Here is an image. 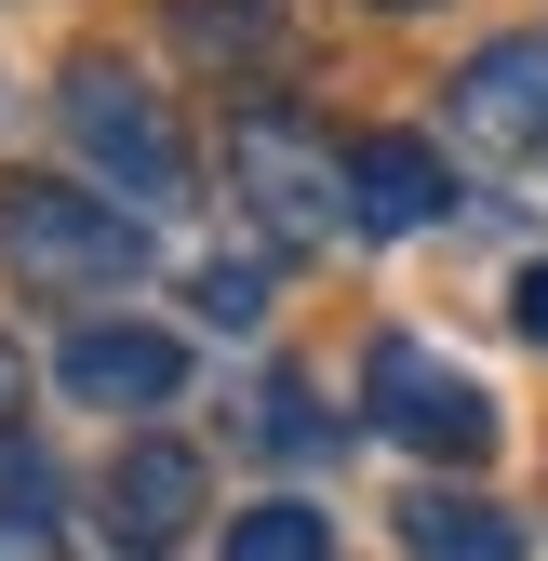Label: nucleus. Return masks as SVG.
Returning <instances> with one entry per match:
<instances>
[{"instance_id": "f257e3e1", "label": "nucleus", "mask_w": 548, "mask_h": 561, "mask_svg": "<svg viewBox=\"0 0 548 561\" xmlns=\"http://www.w3.org/2000/svg\"><path fill=\"white\" fill-rule=\"evenodd\" d=\"M54 121H67V148H81L121 201H148V215L187 201V134H174V107L134 81L121 54H81V67H67V81H54Z\"/></svg>"}, {"instance_id": "f03ea898", "label": "nucleus", "mask_w": 548, "mask_h": 561, "mask_svg": "<svg viewBox=\"0 0 548 561\" xmlns=\"http://www.w3.org/2000/svg\"><path fill=\"white\" fill-rule=\"evenodd\" d=\"M0 267L27 295H107V280L148 267V228L81 201V187H0Z\"/></svg>"}, {"instance_id": "7ed1b4c3", "label": "nucleus", "mask_w": 548, "mask_h": 561, "mask_svg": "<svg viewBox=\"0 0 548 561\" xmlns=\"http://www.w3.org/2000/svg\"><path fill=\"white\" fill-rule=\"evenodd\" d=\"M228 174H241V201H254L267 241H334V228H349V148H321L295 107H241Z\"/></svg>"}, {"instance_id": "20e7f679", "label": "nucleus", "mask_w": 548, "mask_h": 561, "mask_svg": "<svg viewBox=\"0 0 548 561\" xmlns=\"http://www.w3.org/2000/svg\"><path fill=\"white\" fill-rule=\"evenodd\" d=\"M362 388H375V428H388V442H415V455H442V468H482V455H495V401H482V375H455L442 347L375 334Z\"/></svg>"}, {"instance_id": "39448f33", "label": "nucleus", "mask_w": 548, "mask_h": 561, "mask_svg": "<svg viewBox=\"0 0 548 561\" xmlns=\"http://www.w3.org/2000/svg\"><path fill=\"white\" fill-rule=\"evenodd\" d=\"M455 134L482 161H535L548 148V27H509L455 67Z\"/></svg>"}, {"instance_id": "423d86ee", "label": "nucleus", "mask_w": 548, "mask_h": 561, "mask_svg": "<svg viewBox=\"0 0 548 561\" xmlns=\"http://www.w3.org/2000/svg\"><path fill=\"white\" fill-rule=\"evenodd\" d=\"M54 388L67 401H94V414H161L187 388V347L148 334V321H94V334H67L54 347Z\"/></svg>"}, {"instance_id": "0eeeda50", "label": "nucleus", "mask_w": 548, "mask_h": 561, "mask_svg": "<svg viewBox=\"0 0 548 561\" xmlns=\"http://www.w3.org/2000/svg\"><path fill=\"white\" fill-rule=\"evenodd\" d=\"M442 215H455L442 148H415V134H362V148H349V228H362V241H415V228H442Z\"/></svg>"}, {"instance_id": "6e6552de", "label": "nucleus", "mask_w": 548, "mask_h": 561, "mask_svg": "<svg viewBox=\"0 0 548 561\" xmlns=\"http://www.w3.org/2000/svg\"><path fill=\"white\" fill-rule=\"evenodd\" d=\"M187 508H201V455H187V442H134V455L107 468V535H121V548H174Z\"/></svg>"}, {"instance_id": "1a4fd4ad", "label": "nucleus", "mask_w": 548, "mask_h": 561, "mask_svg": "<svg viewBox=\"0 0 548 561\" xmlns=\"http://www.w3.org/2000/svg\"><path fill=\"white\" fill-rule=\"evenodd\" d=\"M401 548H415V561H522V522H509L495 495L429 481V495H401Z\"/></svg>"}, {"instance_id": "9d476101", "label": "nucleus", "mask_w": 548, "mask_h": 561, "mask_svg": "<svg viewBox=\"0 0 548 561\" xmlns=\"http://www.w3.org/2000/svg\"><path fill=\"white\" fill-rule=\"evenodd\" d=\"M228 561H334V522H321V508H295V495H267V508H241V522H228Z\"/></svg>"}, {"instance_id": "9b49d317", "label": "nucleus", "mask_w": 548, "mask_h": 561, "mask_svg": "<svg viewBox=\"0 0 548 561\" xmlns=\"http://www.w3.org/2000/svg\"><path fill=\"white\" fill-rule=\"evenodd\" d=\"M187 295H201V321H215V334H254V321H267V267H241V254H215V267L187 280Z\"/></svg>"}, {"instance_id": "f8f14e48", "label": "nucleus", "mask_w": 548, "mask_h": 561, "mask_svg": "<svg viewBox=\"0 0 548 561\" xmlns=\"http://www.w3.org/2000/svg\"><path fill=\"white\" fill-rule=\"evenodd\" d=\"M254 428H267V442H282V455H321V414H308V388H295V375H282V388H267V414H254Z\"/></svg>"}, {"instance_id": "ddd939ff", "label": "nucleus", "mask_w": 548, "mask_h": 561, "mask_svg": "<svg viewBox=\"0 0 548 561\" xmlns=\"http://www.w3.org/2000/svg\"><path fill=\"white\" fill-rule=\"evenodd\" d=\"M509 321H522V334H535V347H548V254H535V267H522V295H509Z\"/></svg>"}, {"instance_id": "4468645a", "label": "nucleus", "mask_w": 548, "mask_h": 561, "mask_svg": "<svg viewBox=\"0 0 548 561\" xmlns=\"http://www.w3.org/2000/svg\"><path fill=\"white\" fill-rule=\"evenodd\" d=\"M0 401H14V362H0Z\"/></svg>"}, {"instance_id": "2eb2a0df", "label": "nucleus", "mask_w": 548, "mask_h": 561, "mask_svg": "<svg viewBox=\"0 0 548 561\" xmlns=\"http://www.w3.org/2000/svg\"><path fill=\"white\" fill-rule=\"evenodd\" d=\"M388 14H415V0H388Z\"/></svg>"}]
</instances>
